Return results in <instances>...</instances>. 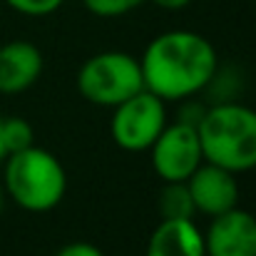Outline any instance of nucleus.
<instances>
[{
    "label": "nucleus",
    "mask_w": 256,
    "mask_h": 256,
    "mask_svg": "<svg viewBox=\"0 0 256 256\" xmlns=\"http://www.w3.org/2000/svg\"><path fill=\"white\" fill-rule=\"evenodd\" d=\"M144 90L140 60L122 50H104L87 58L78 70V92L97 107H117Z\"/></svg>",
    "instance_id": "4"
},
{
    "label": "nucleus",
    "mask_w": 256,
    "mask_h": 256,
    "mask_svg": "<svg viewBox=\"0 0 256 256\" xmlns=\"http://www.w3.org/2000/svg\"><path fill=\"white\" fill-rule=\"evenodd\" d=\"M2 137H5V147H8V157L12 152L28 150L30 144H35V132L32 124L22 117H8L2 120Z\"/></svg>",
    "instance_id": "12"
},
{
    "label": "nucleus",
    "mask_w": 256,
    "mask_h": 256,
    "mask_svg": "<svg viewBox=\"0 0 256 256\" xmlns=\"http://www.w3.org/2000/svg\"><path fill=\"white\" fill-rule=\"evenodd\" d=\"M157 8H162V10H182V8H186L192 0H152Z\"/></svg>",
    "instance_id": "16"
},
{
    "label": "nucleus",
    "mask_w": 256,
    "mask_h": 256,
    "mask_svg": "<svg viewBox=\"0 0 256 256\" xmlns=\"http://www.w3.org/2000/svg\"><path fill=\"white\" fill-rule=\"evenodd\" d=\"M2 206H5V189H2V182H0V214H2Z\"/></svg>",
    "instance_id": "18"
},
{
    "label": "nucleus",
    "mask_w": 256,
    "mask_h": 256,
    "mask_svg": "<svg viewBox=\"0 0 256 256\" xmlns=\"http://www.w3.org/2000/svg\"><path fill=\"white\" fill-rule=\"evenodd\" d=\"M152 167L162 182H186L204 162L199 132L186 122H167L154 144L150 147Z\"/></svg>",
    "instance_id": "6"
},
{
    "label": "nucleus",
    "mask_w": 256,
    "mask_h": 256,
    "mask_svg": "<svg viewBox=\"0 0 256 256\" xmlns=\"http://www.w3.org/2000/svg\"><path fill=\"white\" fill-rule=\"evenodd\" d=\"M186 189L192 194L196 214H206L209 219L239 206L236 174L222 170L216 164L202 162L196 172L186 179Z\"/></svg>",
    "instance_id": "8"
},
{
    "label": "nucleus",
    "mask_w": 256,
    "mask_h": 256,
    "mask_svg": "<svg viewBox=\"0 0 256 256\" xmlns=\"http://www.w3.org/2000/svg\"><path fill=\"white\" fill-rule=\"evenodd\" d=\"M167 102L152 94L150 90L137 92L134 97L112 107L110 132L120 150L124 152H147L160 132L167 127Z\"/></svg>",
    "instance_id": "5"
},
{
    "label": "nucleus",
    "mask_w": 256,
    "mask_h": 256,
    "mask_svg": "<svg viewBox=\"0 0 256 256\" xmlns=\"http://www.w3.org/2000/svg\"><path fill=\"white\" fill-rule=\"evenodd\" d=\"M157 209L162 219H194L196 209L186 189V182H164L157 199Z\"/></svg>",
    "instance_id": "11"
},
{
    "label": "nucleus",
    "mask_w": 256,
    "mask_h": 256,
    "mask_svg": "<svg viewBox=\"0 0 256 256\" xmlns=\"http://www.w3.org/2000/svg\"><path fill=\"white\" fill-rule=\"evenodd\" d=\"M206 256H256V216L239 206L209 219Z\"/></svg>",
    "instance_id": "7"
},
{
    "label": "nucleus",
    "mask_w": 256,
    "mask_h": 256,
    "mask_svg": "<svg viewBox=\"0 0 256 256\" xmlns=\"http://www.w3.org/2000/svg\"><path fill=\"white\" fill-rule=\"evenodd\" d=\"M2 189L20 209L32 214L52 212L68 192V172L45 147L30 144L5 160Z\"/></svg>",
    "instance_id": "3"
},
{
    "label": "nucleus",
    "mask_w": 256,
    "mask_h": 256,
    "mask_svg": "<svg viewBox=\"0 0 256 256\" xmlns=\"http://www.w3.org/2000/svg\"><path fill=\"white\" fill-rule=\"evenodd\" d=\"M8 8H12L15 12L20 15H28V18H45V15H52L65 0H2Z\"/></svg>",
    "instance_id": "14"
},
{
    "label": "nucleus",
    "mask_w": 256,
    "mask_h": 256,
    "mask_svg": "<svg viewBox=\"0 0 256 256\" xmlns=\"http://www.w3.org/2000/svg\"><path fill=\"white\" fill-rule=\"evenodd\" d=\"M144 90L164 102H182L212 85L219 60L214 45L192 30L157 35L140 58Z\"/></svg>",
    "instance_id": "1"
},
{
    "label": "nucleus",
    "mask_w": 256,
    "mask_h": 256,
    "mask_svg": "<svg viewBox=\"0 0 256 256\" xmlns=\"http://www.w3.org/2000/svg\"><path fill=\"white\" fill-rule=\"evenodd\" d=\"M8 160V147H5V137H2V120H0V164Z\"/></svg>",
    "instance_id": "17"
},
{
    "label": "nucleus",
    "mask_w": 256,
    "mask_h": 256,
    "mask_svg": "<svg viewBox=\"0 0 256 256\" xmlns=\"http://www.w3.org/2000/svg\"><path fill=\"white\" fill-rule=\"evenodd\" d=\"M142 2L144 0H82V5L97 18H122Z\"/></svg>",
    "instance_id": "13"
},
{
    "label": "nucleus",
    "mask_w": 256,
    "mask_h": 256,
    "mask_svg": "<svg viewBox=\"0 0 256 256\" xmlns=\"http://www.w3.org/2000/svg\"><path fill=\"white\" fill-rule=\"evenodd\" d=\"M55 256H104L94 244H87V242H72V244H65L58 249Z\"/></svg>",
    "instance_id": "15"
},
{
    "label": "nucleus",
    "mask_w": 256,
    "mask_h": 256,
    "mask_svg": "<svg viewBox=\"0 0 256 256\" xmlns=\"http://www.w3.org/2000/svg\"><path fill=\"white\" fill-rule=\"evenodd\" d=\"M204 162L232 174L256 170V110L236 102L214 104L196 124Z\"/></svg>",
    "instance_id": "2"
},
{
    "label": "nucleus",
    "mask_w": 256,
    "mask_h": 256,
    "mask_svg": "<svg viewBox=\"0 0 256 256\" xmlns=\"http://www.w3.org/2000/svg\"><path fill=\"white\" fill-rule=\"evenodd\" d=\"M144 256H206L204 232L194 219H162L147 242Z\"/></svg>",
    "instance_id": "10"
},
{
    "label": "nucleus",
    "mask_w": 256,
    "mask_h": 256,
    "mask_svg": "<svg viewBox=\"0 0 256 256\" xmlns=\"http://www.w3.org/2000/svg\"><path fill=\"white\" fill-rule=\"evenodd\" d=\"M42 52L28 40L0 45V94H20L42 75Z\"/></svg>",
    "instance_id": "9"
}]
</instances>
